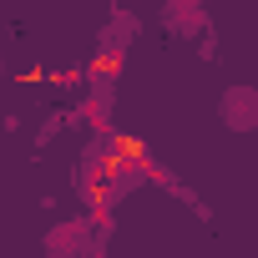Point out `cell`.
<instances>
[{"label":"cell","mask_w":258,"mask_h":258,"mask_svg":"<svg viewBox=\"0 0 258 258\" xmlns=\"http://www.w3.org/2000/svg\"><path fill=\"white\" fill-rule=\"evenodd\" d=\"M162 26L177 31V36H192V31H203V6H192V0H172V6L162 11Z\"/></svg>","instance_id":"3"},{"label":"cell","mask_w":258,"mask_h":258,"mask_svg":"<svg viewBox=\"0 0 258 258\" xmlns=\"http://www.w3.org/2000/svg\"><path fill=\"white\" fill-rule=\"evenodd\" d=\"M96 223L91 218H66L46 233V258H96Z\"/></svg>","instance_id":"1"},{"label":"cell","mask_w":258,"mask_h":258,"mask_svg":"<svg viewBox=\"0 0 258 258\" xmlns=\"http://www.w3.org/2000/svg\"><path fill=\"white\" fill-rule=\"evenodd\" d=\"M218 116H223L228 132H253V126H258V86L233 81V86L218 96Z\"/></svg>","instance_id":"2"}]
</instances>
